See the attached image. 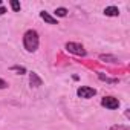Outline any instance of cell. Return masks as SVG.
I'll list each match as a JSON object with an SVG mask.
<instances>
[{
    "mask_svg": "<svg viewBox=\"0 0 130 130\" xmlns=\"http://www.w3.org/2000/svg\"><path fill=\"white\" fill-rule=\"evenodd\" d=\"M23 46L28 52H35L40 46V37L35 29H28L23 35Z\"/></svg>",
    "mask_w": 130,
    "mask_h": 130,
    "instance_id": "1",
    "label": "cell"
},
{
    "mask_svg": "<svg viewBox=\"0 0 130 130\" xmlns=\"http://www.w3.org/2000/svg\"><path fill=\"white\" fill-rule=\"evenodd\" d=\"M64 47H66V51L69 54H74V55H78V57H86L87 55L84 46L80 44V43H75V41H68L64 44Z\"/></svg>",
    "mask_w": 130,
    "mask_h": 130,
    "instance_id": "2",
    "label": "cell"
},
{
    "mask_svg": "<svg viewBox=\"0 0 130 130\" xmlns=\"http://www.w3.org/2000/svg\"><path fill=\"white\" fill-rule=\"evenodd\" d=\"M77 95H78L80 98L90 100V98H93V96L96 95V89H93V87H90V86H81V87H78Z\"/></svg>",
    "mask_w": 130,
    "mask_h": 130,
    "instance_id": "3",
    "label": "cell"
},
{
    "mask_svg": "<svg viewBox=\"0 0 130 130\" xmlns=\"http://www.w3.org/2000/svg\"><path fill=\"white\" fill-rule=\"evenodd\" d=\"M101 106L109 109V110H116L119 107V100L115 98V96H104L101 100Z\"/></svg>",
    "mask_w": 130,
    "mask_h": 130,
    "instance_id": "4",
    "label": "cell"
},
{
    "mask_svg": "<svg viewBox=\"0 0 130 130\" xmlns=\"http://www.w3.org/2000/svg\"><path fill=\"white\" fill-rule=\"evenodd\" d=\"M29 84H31V87H40L43 84V80L38 77V74L31 72L29 74Z\"/></svg>",
    "mask_w": 130,
    "mask_h": 130,
    "instance_id": "5",
    "label": "cell"
},
{
    "mask_svg": "<svg viewBox=\"0 0 130 130\" xmlns=\"http://www.w3.org/2000/svg\"><path fill=\"white\" fill-rule=\"evenodd\" d=\"M40 17L46 22V23H49V25H58V22H57V19L55 17H52L49 12H46V11H41L40 12Z\"/></svg>",
    "mask_w": 130,
    "mask_h": 130,
    "instance_id": "6",
    "label": "cell"
},
{
    "mask_svg": "<svg viewBox=\"0 0 130 130\" xmlns=\"http://www.w3.org/2000/svg\"><path fill=\"white\" fill-rule=\"evenodd\" d=\"M104 14L107 17H118L119 15V9H118V6H106L104 8Z\"/></svg>",
    "mask_w": 130,
    "mask_h": 130,
    "instance_id": "7",
    "label": "cell"
},
{
    "mask_svg": "<svg viewBox=\"0 0 130 130\" xmlns=\"http://www.w3.org/2000/svg\"><path fill=\"white\" fill-rule=\"evenodd\" d=\"M100 60L104 61V63H118L119 61L115 55H110V54H101L100 55Z\"/></svg>",
    "mask_w": 130,
    "mask_h": 130,
    "instance_id": "8",
    "label": "cell"
},
{
    "mask_svg": "<svg viewBox=\"0 0 130 130\" xmlns=\"http://www.w3.org/2000/svg\"><path fill=\"white\" fill-rule=\"evenodd\" d=\"M98 78L101 80V81H106V83H109V84H118L119 83V80L118 78H110V77H106L104 74H98Z\"/></svg>",
    "mask_w": 130,
    "mask_h": 130,
    "instance_id": "9",
    "label": "cell"
},
{
    "mask_svg": "<svg viewBox=\"0 0 130 130\" xmlns=\"http://www.w3.org/2000/svg\"><path fill=\"white\" fill-rule=\"evenodd\" d=\"M55 15H57V17H66V15H68V9L63 8V6H60V8L55 9Z\"/></svg>",
    "mask_w": 130,
    "mask_h": 130,
    "instance_id": "10",
    "label": "cell"
},
{
    "mask_svg": "<svg viewBox=\"0 0 130 130\" xmlns=\"http://www.w3.org/2000/svg\"><path fill=\"white\" fill-rule=\"evenodd\" d=\"M109 130H130V127L125 125V124H115V125H112Z\"/></svg>",
    "mask_w": 130,
    "mask_h": 130,
    "instance_id": "11",
    "label": "cell"
},
{
    "mask_svg": "<svg viewBox=\"0 0 130 130\" xmlns=\"http://www.w3.org/2000/svg\"><path fill=\"white\" fill-rule=\"evenodd\" d=\"M9 5H11V8H12V11L14 12H19L20 11V2H17V0H11V2H9Z\"/></svg>",
    "mask_w": 130,
    "mask_h": 130,
    "instance_id": "12",
    "label": "cell"
},
{
    "mask_svg": "<svg viewBox=\"0 0 130 130\" xmlns=\"http://www.w3.org/2000/svg\"><path fill=\"white\" fill-rule=\"evenodd\" d=\"M11 71H15V72H19L20 75L26 74V69H25L23 66H12V68H11Z\"/></svg>",
    "mask_w": 130,
    "mask_h": 130,
    "instance_id": "13",
    "label": "cell"
},
{
    "mask_svg": "<svg viewBox=\"0 0 130 130\" xmlns=\"http://www.w3.org/2000/svg\"><path fill=\"white\" fill-rule=\"evenodd\" d=\"M6 87H8V83L3 78H0V89H6Z\"/></svg>",
    "mask_w": 130,
    "mask_h": 130,
    "instance_id": "14",
    "label": "cell"
},
{
    "mask_svg": "<svg viewBox=\"0 0 130 130\" xmlns=\"http://www.w3.org/2000/svg\"><path fill=\"white\" fill-rule=\"evenodd\" d=\"M5 12H6V8H5V6H0V17H2Z\"/></svg>",
    "mask_w": 130,
    "mask_h": 130,
    "instance_id": "15",
    "label": "cell"
},
{
    "mask_svg": "<svg viewBox=\"0 0 130 130\" xmlns=\"http://www.w3.org/2000/svg\"><path fill=\"white\" fill-rule=\"evenodd\" d=\"M0 6H2V2H0Z\"/></svg>",
    "mask_w": 130,
    "mask_h": 130,
    "instance_id": "16",
    "label": "cell"
}]
</instances>
